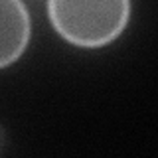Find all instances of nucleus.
I'll list each match as a JSON object with an SVG mask.
<instances>
[{"mask_svg": "<svg viewBox=\"0 0 158 158\" xmlns=\"http://www.w3.org/2000/svg\"><path fill=\"white\" fill-rule=\"evenodd\" d=\"M53 32L79 49H101L125 34L132 0H46Z\"/></svg>", "mask_w": 158, "mask_h": 158, "instance_id": "1", "label": "nucleus"}, {"mask_svg": "<svg viewBox=\"0 0 158 158\" xmlns=\"http://www.w3.org/2000/svg\"><path fill=\"white\" fill-rule=\"evenodd\" d=\"M32 38V16L26 0H0V69L26 53Z\"/></svg>", "mask_w": 158, "mask_h": 158, "instance_id": "2", "label": "nucleus"}]
</instances>
